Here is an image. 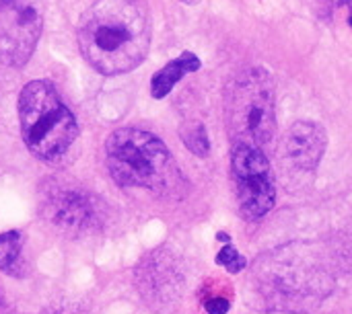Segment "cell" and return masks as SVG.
I'll return each mask as SVG.
<instances>
[{"mask_svg":"<svg viewBox=\"0 0 352 314\" xmlns=\"http://www.w3.org/2000/svg\"><path fill=\"white\" fill-rule=\"evenodd\" d=\"M229 309H231V304L225 298H212L206 302V313L208 314H227Z\"/></svg>","mask_w":352,"mask_h":314,"instance_id":"7c38bea8","label":"cell"},{"mask_svg":"<svg viewBox=\"0 0 352 314\" xmlns=\"http://www.w3.org/2000/svg\"><path fill=\"white\" fill-rule=\"evenodd\" d=\"M349 25H351V27H352V16H351V19H349Z\"/></svg>","mask_w":352,"mask_h":314,"instance_id":"2e32d148","label":"cell"},{"mask_svg":"<svg viewBox=\"0 0 352 314\" xmlns=\"http://www.w3.org/2000/svg\"><path fill=\"white\" fill-rule=\"evenodd\" d=\"M231 173L235 181L237 204L243 218L256 220L274 208L276 187L270 162L262 148L254 144L235 142L231 150Z\"/></svg>","mask_w":352,"mask_h":314,"instance_id":"8992f818","label":"cell"},{"mask_svg":"<svg viewBox=\"0 0 352 314\" xmlns=\"http://www.w3.org/2000/svg\"><path fill=\"white\" fill-rule=\"evenodd\" d=\"M326 132L314 121H297L289 128L283 140L285 162L297 171H316L326 152Z\"/></svg>","mask_w":352,"mask_h":314,"instance_id":"ba28073f","label":"cell"},{"mask_svg":"<svg viewBox=\"0 0 352 314\" xmlns=\"http://www.w3.org/2000/svg\"><path fill=\"white\" fill-rule=\"evenodd\" d=\"M105 204L74 183H52L41 193V216L66 237H85L103 226Z\"/></svg>","mask_w":352,"mask_h":314,"instance_id":"5b68a950","label":"cell"},{"mask_svg":"<svg viewBox=\"0 0 352 314\" xmlns=\"http://www.w3.org/2000/svg\"><path fill=\"white\" fill-rule=\"evenodd\" d=\"M225 119L235 142L262 148L276 130L274 84L266 70L248 68L233 76L225 90Z\"/></svg>","mask_w":352,"mask_h":314,"instance_id":"277c9868","label":"cell"},{"mask_svg":"<svg viewBox=\"0 0 352 314\" xmlns=\"http://www.w3.org/2000/svg\"><path fill=\"white\" fill-rule=\"evenodd\" d=\"M19 121L25 146L43 162L66 158L78 138V123L47 80H31L19 95Z\"/></svg>","mask_w":352,"mask_h":314,"instance_id":"7a4b0ae2","label":"cell"},{"mask_svg":"<svg viewBox=\"0 0 352 314\" xmlns=\"http://www.w3.org/2000/svg\"><path fill=\"white\" fill-rule=\"evenodd\" d=\"M105 156L113 181L122 187L163 191L177 177L165 142L140 128L111 132L105 140Z\"/></svg>","mask_w":352,"mask_h":314,"instance_id":"3957f363","label":"cell"},{"mask_svg":"<svg viewBox=\"0 0 352 314\" xmlns=\"http://www.w3.org/2000/svg\"><path fill=\"white\" fill-rule=\"evenodd\" d=\"M233 259H237V251H235V247H231V245H227L225 249H221V253L217 255V263L219 265H229Z\"/></svg>","mask_w":352,"mask_h":314,"instance_id":"4fadbf2b","label":"cell"},{"mask_svg":"<svg viewBox=\"0 0 352 314\" xmlns=\"http://www.w3.org/2000/svg\"><path fill=\"white\" fill-rule=\"evenodd\" d=\"M23 237L16 230L0 234V269L14 271V265L21 261Z\"/></svg>","mask_w":352,"mask_h":314,"instance_id":"30bf717a","label":"cell"},{"mask_svg":"<svg viewBox=\"0 0 352 314\" xmlns=\"http://www.w3.org/2000/svg\"><path fill=\"white\" fill-rule=\"evenodd\" d=\"M245 263H248V261H245V257L237 255V259H233V261L227 265V269H229L231 274H237V271H241V269L245 267Z\"/></svg>","mask_w":352,"mask_h":314,"instance_id":"5bb4252c","label":"cell"},{"mask_svg":"<svg viewBox=\"0 0 352 314\" xmlns=\"http://www.w3.org/2000/svg\"><path fill=\"white\" fill-rule=\"evenodd\" d=\"M43 29L41 0H0V64L25 66Z\"/></svg>","mask_w":352,"mask_h":314,"instance_id":"52a82bcc","label":"cell"},{"mask_svg":"<svg viewBox=\"0 0 352 314\" xmlns=\"http://www.w3.org/2000/svg\"><path fill=\"white\" fill-rule=\"evenodd\" d=\"M332 2H336V6H338V4H346V6H351L352 8V0H332Z\"/></svg>","mask_w":352,"mask_h":314,"instance_id":"9a60e30c","label":"cell"},{"mask_svg":"<svg viewBox=\"0 0 352 314\" xmlns=\"http://www.w3.org/2000/svg\"><path fill=\"white\" fill-rule=\"evenodd\" d=\"M151 14L144 0H95L78 23V47L101 74L134 70L148 53Z\"/></svg>","mask_w":352,"mask_h":314,"instance_id":"6da1fadb","label":"cell"},{"mask_svg":"<svg viewBox=\"0 0 352 314\" xmlns=\"http://www.w3.org/2000/svg\"><path fill=\"white\" fill-rule=\"evenodd\" d=\"M200 68V58L192 51H184L179 58L171 60L165 68H161L151 80V95L155 99H163L171 93V88L182 80L184 74L196 72Z\"/></svg>","mask_w":352,"mask_h":314,"instance_id":"9c48e42d","label":"cell"},{"mask_svg":"<svg viewBox=\"0 0 352 314\" xmlns=\"http://www.w3.org/2000/svg\"><path fill=\"white\" fill-rule=\"evenodd\" d=\"M184 144L196 154V156H206L210 152V142H208V134L206 128L202 123H188L182 128L179 132Z\"/></svg>","mask_w":352,"mask_h":314,"instance_id":"8fae6325","label":"cell"}]
</instances>
